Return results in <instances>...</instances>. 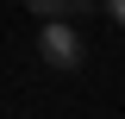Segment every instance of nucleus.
Segmentation results:
<instances>
[{"instance_id": "1", "label": "nucleus", "mask_w": 125, "mask_h": 119, "mask_svg": "<svg viewBox=\"0 0 125 119\" xmlns=\"http://www.w3.org/2000/svg\"><path fill=\"white\" fill-rule=\"evenodd\" d=\"M38 57L50 69H81L88 63V38L75 25H38Z\"/></svg>"}, {"instance_id": "2", "label": "nucleus", "mask_w": 125, "mask_h": 119, "mask_svg": "<svg viewBox=\"0 0 125 119\" xmlns=\"http://www.w3.org/2000/svg\"><path fill=\"white\" fill-rule=\"evenodd\" d=\"M106 19H113V25H125V0H113V6H106Z\"/></svg>"}]
</instances>
